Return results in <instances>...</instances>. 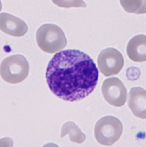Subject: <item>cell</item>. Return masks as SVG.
Wrapping results in <instances>:
<instances>
[{
    "label": "cell",
    "mask_w": 146,
    "mask_h": 147,
    "mask_svg": "<svg viewBox=\"0 0 146 147\" xmlns=\"http://www.w3.org/2000/svg\"><path fill=\"white\" fill-rule=\"evenodd\" d=\"M46 79L55 96L67 102H77L95 90L98 71L89 55L77 49H68L56 53L50 60Z\"/></svg>",
    "instance_id": "cell-1"
},
{
    "label": "cell",
    "mask_w": 146,
    "mask_h": 147,
    "mask_svg": "<svg viewBox=\"0 0 146 147\" xmlns=\"http://www.w3.org/2000/svg\"><path fill=\"white\" fill-rule=\"evenodd\" d=\"M36 40L43 52L55 53L66 47L67 39L63 30L54 24H45L37 30Z\"/></svg>",
    "instance_id": "cell-2"
},
{
    "label": "cell",
    "mask_w": 146,
    "mask_h": 147,
    "mask_svg": "<svg viewBox=\"0 0 146 147\" xmlns=\"http://www.w3.org/2000/svg\"><path fill=\"white\" fill-rule=\"evenodd\" d=\"M0 74L5 82L12 84L19 83L28 76V61L22 55L9 56L2 60Z\"/></svg>",
    "instance_id": "cell-3"
},
{
    "label": "cell",
    "mask_w": 146,
    "mask_h": 147,
    "mask_svg": "<svg viewBox=\"0 0 146 147\" xmlns=\"http://www.w3.org/2000/svg\"><path fill=\"white\" fill-rule=\"evenodd\" d=\"M94 132L96 139L100 144L112 146L121 136L123 125L121 121L116 117L107 115L97 121Z\"/></svg>",
    "instance_id": "cell-4"
},
{
    "label": "cell",
    "mask_w": 146,
    "mask_h": 147,
    "mask_svg": "<svg viewBox=\"0 0 146 147\" xmlns=\"http://www.w3.org/2000/svg\"><path fill=\"white\" fill-rule=\"evenodd\" d=\"M123 65L124 59L123 55L116 49H104L98 55V69L105 77L119 74L123 69Z\"/></svg>",
    "instance_id": "cell-5"
},
{
    "label": "cell",
    "mask_w": 146,
    "mask_h": 147,
    "mask_svg": "<svg viewBox=\"0 0 146 147\" xmlns=\"http://www.w3.org/2000/svg\"><path fill=\"white\" fill-rule=\"evenodd\" d=\"M101 91L109 104L115 107L124 105L127 99V90L124 84L117 77H111L104 81Z\"/></svg>",
    "instance_id": "cell-6"
},
{
    "label": "cell",
    "mask_w": 146,
    "mask_h": 147,
    "mask_svg": "<svg viewBox=\"0 0 146 147\" xmlns=\"http://www.w3.org/2000/svg\"><path fill=\"white\" fill-rule=\"evenodd\" d=\"M0 28L3 32L14 37L23 36L28 31L27 24L22 19L6 13L0 15Z\"/></svg>",
    "instance_id": "cell-7"
},
{
    "label": "cell",
    "mask_w": 146,
    "mask_h": 147,
    "mask_svg": "<svg viewBox=\"0 0 146 147\" xmlns=\"http://www.w3.org/2000/svg\"><path fill=\"white\" fill-rule=\"evenodd\" d=\"M146 90L143 88H132L129 96V107L138 118H146Z\"/></svg>",
    "instance_id": "cell-8"
},
{
    "label": "cell",
    "mask_w": 146,
    "mask_h": 147,
    "mask_svg": "<svg viewBox=\"0 0 146 147\" xmlns=\"http://www.w3.org/2000/svg\"><path fill=\"white\" fill-rule=\"evenodd\" d=\"M127 55L134 62H145L146 60V36L138 35L133 37L127 45Z\"/></svg>",
    "instance_id": "cell-9"
},
{
    "label": "cell",
    "mask_w": 146,
    "mask_h": 147,
    "mask_svg": "<svg viewBox=\"0 0 146 147\" xmlns=\"http://www.w3.org/2000/svg\"><path fill=\"white\" fill-rule=\"evenodd\" d=\"M66 135H69L70 140L72 142L77 144H81L86 139L85 134L73 121H68L63 124L62 127L60 137L64 138Z\"/></svg>",
    "instance_id": "cell-10"
},
{
    "label": "cell",
    "mask_w": 146,
    "mask_h": 147,
    "mask_svg": "<svg viewBox=\"0 0 146 147\" xmlns=\"http://www.w3.org/2000/svg\"><path fill=\"white\" fill-rule=\"evenodd\" d=\"M120 4L124 10L129 13H145V1H120Z\"/></svg>",
    "instance_id": "cell-11"
},
{
    "label": "cell",
    "mask_w": 146,
    "mask_h": 147,
    "mask_svg": "<svg viewBox=\"0 0 146 147\" xmlns=\"http://www.w3.org/2000/svg\"><path fill=\"white\" fill-rule=\"evenodd\" d=\"M140 71L136 67H131L126 71V77L129 80H136L139 77Z\"/></svg>",
    "instance_id": "cell-12"
}]
</instances>
